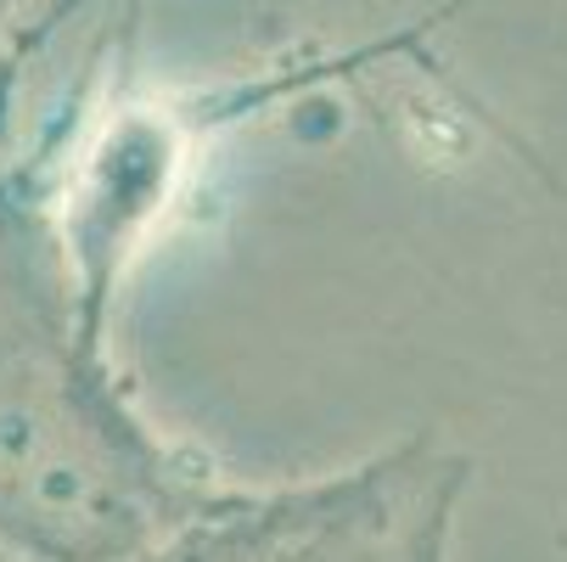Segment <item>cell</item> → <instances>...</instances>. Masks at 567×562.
Instances as JSON below:
<instances>
[{
	"label": "cell",
	"instance_id": "1",
	"mask_svg": "<svg viewBox=\"0 0 567 562\" xmlns=\"http://www.w3.org/2000/svg\"><path fill=\"white\" fill-rule=\"evenodd\" d=\"M113 382L51 225L0 186V545L34 562H152L208 512Z\"/></svg>",
	"mask_w": 567,
	"mask_h": 562
},
{
	"label": "cell",
	"instance_id": "2",
	"mask_svg": "<svg viewBox=\"0 0 567 562\" xmlns=\"http://www.w3.org/2000/svg\"><path fill=\"white\" fill-rule=\"evenodd\" d=\"M411 445L270 507H208L157 551V562H354L360 540L399 490Z\"/></svg>",
	"mask_w": 567,
	"mask_h": 562
},
{
	"label": "cell",
	"instance_id": "3",
	"mask_svg": "<svg viewBox=\"0 0 567 562\" xmlns=\"http://www.w3.org/2000/svg\"><path fill=\"white\" fill-rule=\"evenodd\" d=\"M466 461L439 450L433 439L411 445L404 478L371 534L360 540L354 562H450V534H455V507L466 495Z\"/></svg>",
	"mask_w": 567,
	"mask_h": 562
}]
</instances>
